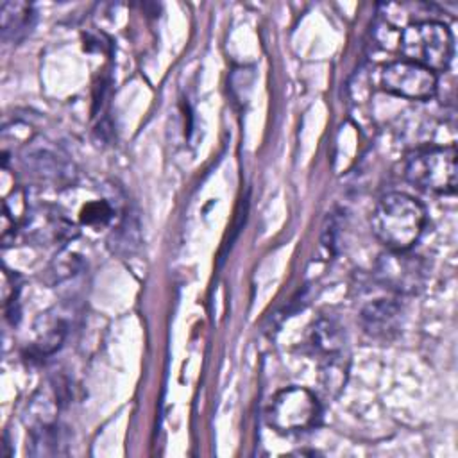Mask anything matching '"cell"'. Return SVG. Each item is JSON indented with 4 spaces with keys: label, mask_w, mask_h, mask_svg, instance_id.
<instances>
[{
    "label": "cell",
    "mask_w": 458,
    "mask_h": 458,
    "mask_svg": "<svg viewBox=\"0 0 458 458\" xmlns=\"http://www.w3.org/2000/svg\"><path fill=\"white\" fill-rule=\"evenodd\" d=\"M349 376V360L344 352L329 354L320 358V370H318V383L322 390L335 397L345 386Z\"/></svg>",
    "instance_id": "cell-15"
},
{
    "label": "cell",
    "mask_w": 458,
    "mask_h": 458,
    "mask_svg": "<svg viewBox=\"0 0 458 458\" xmlns=\"http://www.w3.org/2000/svg\"><path fill=\"white\" fill-rule=\"evenodd\" d=\"M81 270V259L75 254H63V256H55L54 263L50 265L48 272L54 276V281H63L68 279L72 276H75Z\"/></svg>",
    "instance_id": "cell-16"
},
{
    "label": "cell",
    "mask_w": 458,
    "mask_h": 458,
    "mask_svg": "<svg viewBox=\"0 0 458 458\" xmlns=\"http://www.w3.org/2000/svg\"><path fill=\"white\" fill-rule=\"evenodd\" d=\"M322 415L317 395L304 386H288L279 390L268 404L267 417L279 433H299L311 429Z\"/></svg>",
    "instance_id": "cell-4"
},
{
    "label": "cell",
    "mask_w": 458,
    "mask_h": 458,
    "mask_svg": "<svg viewBox=\"0 0 458 458\" xmlns=\"http://www.w3.org/2000/svg\"><path fill=\"white\" fill-rule=\"evenodd\" d=\"M379 82L385 91L408 100H428L438 89V75L408 59L388 63L381 70Z\"/></svg>",
    "instance_id": "cell-6"
},
{
    "label": "cell",
    "mask_w": 458,
    "mask_h": 458,
    "mask_svg": "<svg viewBox=\"0 0 458 458\" xmlns=\"http://www.w3.org/2000/svg\"><path fill=\"white\" fill-rule=\"evenodd\" d=\"M428 263L410 250H390L381 254L374 265L377 283L399 295L420 292L428 279Z\"/></svg>",
    "instance_id": "cell-5"
},
{
    "label": "cell",
    "mask_w": 458,
    "mask_h": 458,
    "mask_svg": "<svg viewBox=\"0 0 458 458\" xmlns=\"http://www.w3.org/2000/svg\"><path fill=\"white\" fill-rule=\"evenodd\" d=\"M406 179L426 191L451 195L456 190V148L454 145H429L408 154L404 163Z\"/></svg>",
    "instance_id": "cell-3"
},
{
    "label": "cell",
    "mask_w": 458,
    "mask_h": 458,
    "mask_svg": "<svg viewBox=\"0 0 458 458\" xmlns=\"http://www.w3.org/2000/svg\"><path fill=\"white\" fill-rule=\"evenodd\" d=\"M363 333L377 342H390L401 329V306L392 299H377L360 311Z\"/></svg>",
    "instance_id": "cell-8"
},
{
    "label": "cell",
    "mask_w": 458,
    "mask_h": 458,
    "mask_svg": "<svg viewBox=\"0 0 458 458\" xmlns=\"http://www.w3.org/2000/svg\"><path fill=\"white\" fill-rule=\"evenodd\" d=\"M66 335V324L61 317L41 313L34 324V340L30 344V352L36 356H48L55 352Z\"/></svg>",
    "instance_id": "cell-10"
},
{
    "label": "cell",
    "mask_w": 458,
    "mask_h": 458,
    "mask_svg": "<svg viewBox=\"0 0 458 458\" xmlns=\"http://www.w3.org/2000/svg\"><path fill=\"white\" fill-rule=\"evenodd\" d=\"M374 236L390 250H410L424 233L426 209L411 195L392 191L383 195L370 216Z\"/></svg>",
    "instance_id": "cell-1"
},
{
    "label": "cell",
    "mask_w": 458,
    "mask_h": 458,
    "mask_svg": "<svg viewBox=\"0 0 458 458\" xmlns=\"http://www.w3.org/2000/svg\"><path fill=\"white\" fill-rule=\"evenodd\" d=\"M23 170L29 179L39 184L72 186L73 174L70 172V163L50 150H36L23 157Z\"/></svg>",
    "instance_id": "cell-9"
},
{
    "label": "cell",
    "mask_w": 458,
    "mask_h": 458,
    "mask_svg": "<svg viewBox=\"0 0 458 458\" xmlns=\"http://www.w3.org/2000/svg\"><path fill=\"white\" fill-rule=\"evenodd\" d=\"M68 438L57 422L39 424L29 429L27 451L32 456H59L66 453Z\"/></svg>",
    "instance_id": "cell-11"
},
{
    "label": "cell",
    "mask_w": 458,
    "mask_h": 458,
    "mask_svg": "<svg viewBox=\"0 0 458 458\" xmlns=\"http://www.w3.org/2000/svg\"><path fill=\"white\" fill-rule=\"evenodd\" d=\"M32 5L25 2H4L0 5V20H2V36L5 39L18 41L27 34L32 23Z\"/></svg>",
    "instance_id": "cell-14"
},
{
    "label": "cell",
    "mask_w": 458,
    "mask_h": 458,
    "mask_svg": "<svg viewBox=\"0 0 458 458\" xmlns=\"http://www.w3.org/2000/svg\"><path fill=\"white\" fill-rule=\"evenodd\" d=\"M20 229L29 240L38 243H64L77 236L75 224L59 209V206H38L29 208Z\"/></svg>",
    "instance_id": "cell-7"
},
{
    "label": "cell",
    "mask_w": 458,
    "mask_h": 458,
    "mask_svg": "<svg viewBox=\"0 0 458 458\" xmlns=\"http://www.w3.org/2000/svg\"><path fill=\"white\" fill-rule=\"evenodd\" d=\"M308 342L311 349L318 354V358L344 352L342 327L331 318H318L310 329Z\"/></svg>",
    "instance_id": "cell-13"
},
{
    "label": "cell",
    "mask_w": 458,
    "mask_h": 458,
    "mask_svg": "<svg viewBox=\"0 0 458 458\" xmlns=\"http://www.w3.org/2000/svg\"><path fill=\"white\" fill-rule=\"evenodd\" d=\"M453 34L438 20L408 23L399 34V50L404 59L417 63L435 73L445 72L453 59Z\"/></svg>",
    "instance_id": "cell-2"
},
{
    "label": "cell",
    "mask_w": 458,
    "mask_h": 458,
    "mask_svg": "<svg viewBox=\"0 0 458 458\" xmlns=\"http://www.w3.org/2000/svg\"><path fill=\"white\" fill-rule=\"evenodd\" d=\"M116 215V204L106 195L88 197L77 209L73 224L75 227L88 229H104L107 227Z\"/></svg>",
    "instance_id": "cell-12"
}]
</instances>
